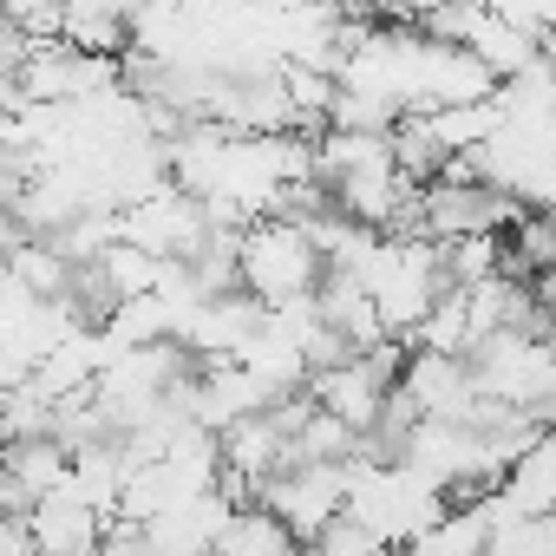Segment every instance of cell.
Listing matches in <instances>:
<instances>
[{"label":"cell","mask_w":556,"mask_h":556,"mask_svg":"<svg viewBox=\"0 0 556 556\" xmlns=\"http://www.w3.org/2000/svg\"><path fill=\"white\" fill-rule=\"evenodd\" d=\"M216 556H308V543L282 517H268L255 504V510H236V523H229V536H223Z\"/></svg>","instance_id":"3"},{"label":"cell","mask_w":556,"mask_h":556,"mask_svg":"<svg viewBox=\"0 0 556 556\" xmlns=\"http://www.w3.org/2000/svg\"><path fill=\"white\" fill-rule=\"evenodd\" d=\"M348 504H354V465H295L262 491V510L282 517L308 549H315V536L328 523L348 517Z\"/></svg>","instance_id":"2"},{"label":"cell","mask_w":556,"mask_h":556,"mask_svg":"<svg viewBox=\"0 0 556 556\" xmlns=\"http://www.w3.org/2000/svg\"><path fill=\"white\" fill-rule=\"evenodd\" d=\"M308 556H400V549H393L374 523H361V517L348 510L341 523H328V530L315 536V549H308Z\"/></svg>","instance_id":"4"},{"label":"cell","mask_w":556,"mask_h":556,"mask_svg":"<svg viewBox=\"0 0 556 556\" xmlns=\"http://www.w3.org/2000/svg\"><path fill=\"white\" fill-rule=\"evenodd\" d=\"M321 282H328V262H321V249H315V236L302 223H282V216L249 223V236H242V289L262 308L315 302Z\"/></svg>","instance_id":"1"}]
</instances>
